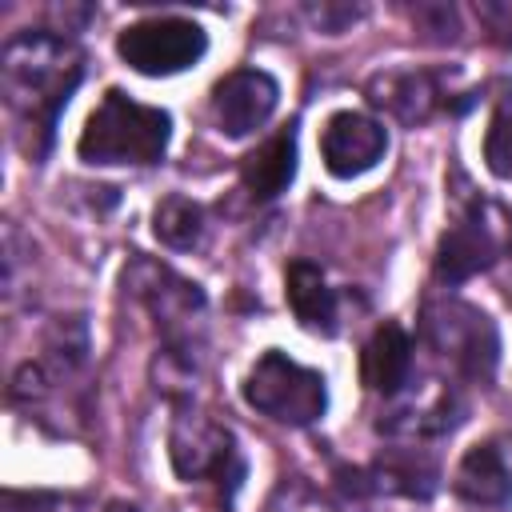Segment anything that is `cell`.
Instances as JSON below:
<instances>
[{"instance_id": "6da1fadb", "label": "cell", "mask_w": 512, "mask_h": 512, "mask_svg": "<svg viewBox=\"0 0 512 512\" xmlns=\"http://www.w3.org/2000/svg\"><path fill=\"white\" fill-rule=\"evenodd\" d=\"M84 80V52L64 32L32 28L4 44L0 56V92L12 116L32 132V156H44L56 120L68 108L72 92Z\"/></svg>"}, {"instance_id": "7a4b0ae2", "label": "cell", "mask_w": 512, "mask_h": 512, "mask_svg": "<svg viewBox=\"0 0 512 512\" xmlns=\"http://www.w3.org/2000/svg\"><path fill=\"white\" fill-rule=\"evenodd\" d=\"M168 140H172V116L164 108L132 100L120 88H108L92 108V116L84 120L76 156L96 168H108V164L144 168L164 160Z\"/></svg>"}, {"instance_id": "3957f363", "label": "cell", "mask_w": 512, "mask_h": 512, "mask_svg": "<svg viewBox=\"0 0 512 512\" xmlns=\"http://www.w3.org/2000/svg\"><path fill=\"white\" fill-rule=\"evenodd\" d=\"M424 344L464 380L488 384L500 364V332L492 316L460 296H436L420 316Z\"/></svg>"}, {"instance_id": "277c9868", "label": "cell", "mask_w": 512, "mask_h": 512, "mask_svg": "<svg viewBox=\"0 0 512 512\" xmlns=\"http://www.w3.org/2000/svg\"><path fill=\"white\" fill-rule=\"evenodd\" d=\"M124 292L152 316L164 344L200 348L204 316H208V300H204L200 284H192L188 276H180L176 268H168L152 256H132L124 264Z\"/></svg>"}, {"instance_id": "5b68a950", "label": "cell", "mask_w": 512, "mask_h": 512, "mask_svg": "<svg viewBox=\"0 0 512 512\" xmlns=\"http://www.w3.org/2000/svg\"><path fill=\"white\" fill-rule=\"evenodd\" d=\"M168 460H172V472L184 484H216L220 492L228 488V496L244 480V456L236 448L232 428H224L220 420L200 412L192 400L180 404L176 416H172Z\"/></svg>"}, {"instance_id": "8992f818", "label": "cell", "mask_w": 512, "mask_h": 512, "mask_svg": "<svg viewBox=\"0 0 512 512\" xmlns=\"http://www.w3.org/2000/svg\"><path fill=\"white\" fill-rule=\"evenodd\" d=\"M244 400L248 408H256L276 424L308 428L328 408V384L316 368H304L288 352L268 348L256 356V364L244 376Z\"/></svg>"}, {"instance_id": "52a82bcc", "label": "cell", "mask_w": 512, "mask_h": 512, "mask_svg": "<svg viewBox=\"0 0 512 512\" xmlns=\"http://www.w3.org/2000/svg\"><path fill=\"white\" fill-rule=\"evenodd\" d=\"M468 404L460 388L444 376H412L396 396L384 400L376 432L400 444H424L436 436H448L464 420Z\"/></svg>"}, {"instance_id": "ba28073f", "label": "cell", "mask_w": 512, "mask_h": 512, "mask_svg": "<svg viewBox=\"0 0 512 512\" xmlns=\"http://www.w3.org/2000/svg\"><path fill=\"white\" fill-rule=\"evenodd\" d=\"M116 52L140 76H176L204 60L208 32L184 16H152L128 24L116 36Z\"/></svg>"}, {"instance_id": "9c48e42d", "label": "cell", "mask_w": 512, "mask_h": 512, "mask_svg": "<svg viewBox=\"0 0 512 512\" xmlns=\"http://www.w3.org/2000/svg\"><path fill=\"white\" fill-rule=\"evenodd\" d=\"M388 152V128L364 112H332L320 128V160L336 180L372 172Z\"/></svg>"}, {"instance_id": "30bf717a", "label": "cell", "mask_w": 512, "mask_h": 512, "mask_svg": "<svg viewBox=\"0 0 512 512\" xmlns=\"http://www.w3.org/2000/svg\"><path fill=\"white\" fill-rule=\"evenodd\" d=\"M280 104V84L264 68H236L212 88V124L240 140L268 124Z\"/></svg>"}, {"instance_id": "8fae6325", "label": "cell", "mask_w": 512, "mask_h": 512, "mask_svg": "<svg viewBox=\"0 0 512 512\" xmlns=\"http://www.w3.org/2000/svg\"><path fill=\"white\" fill-rule=\"evenodd\" d=\"M504 252V240L496 224H488L484 208L472 204L436 244V280L440 284H464L480 272H488Z\"/></svg>"}, {"instance_id": "7c38bea8", "label": "cell", "mask_w": 512, "mask_h": 512, "mask_svg": "<svg viewBox=\"0 0 512 512\" xmlns=\"http://www.w3.org/2000/svg\"><path fill=\"white\" fill-rule=\"evenodd\" d=\"M364 96L372 108L388 112L392 120H400L408 128L428 124L440 108V84L424 68H384V72L368 76Z\"/></svg>"}, {"instance_id": "4fadbf2b", "label": "cell", "mask_w": 512, "mask_h": 512, "mask_svg": "<svg viewBox=\"0 0 512 512\" xmlns=\"http://www.w3.org/2000/svg\"><path fill=\"white\" fill-rule=\"evenodd\" d=\"M284 296L300 328L316 336H336L340 332V296L328 284L324 268L312 260H292L284 272Z\"/></svg>"}, {"instance_id": "5bb4252c", "label": "cell", "mask_w": 512, "mask_h": 512, "mask_svg": "<svg viewBox=\"0 0 512 512\" xmlns=\"http://www.w3.org/2000/svg\"><path fill=\"white\" fill-rule=\"evenodd\" d=\"M452 492L472 508H504L512 504V468L496 444H476L460 456L452 472Z\"/></svg>"}, {"instance_id": "9a60e30c", "label": "cell", "mask_w": 512, "mask_h": 512, "mask_svg": "<svg viewBox=\"0 0 512 512\" xmlns=\"http://www.w3.org/2000/svg\"><path fill=\"white\" fill-rule=\"evenodd\" d=\"M360 376L372 392H380L384 400L396 396L412 376H416V364H412V336L400 328V324H380L364 352H360Z\"/></svg>"}, {"instance_id": "2e32d148", "label": "cell", "mask_w": 512, "mask_h": 512, "mask_svg": "<svg viewBox=\"0 0 512 512\" xmlns=\"http://www.w3.org/2000/svg\"><path fill=\"white\" fill-rule=\"evenodd\" d=\"M296 176V128H280L272 132L260 148H252L240 160V184L252 200H276L280 192H288Z\"/></svg>"}, {"instance_id": "e0dca14e", "label": "cell", "mask_w": 512, "mask_h": 512, "mask_svg": "<svg viewBox=\"0 0 512 512\" xmlns=\"http://www.w3.org/2000/svg\"><path fill=\"white\" fill-rule=\"evenodd\" d=\"M360 488L384 492V496H408V500H428L436 492V464L424 460L420 452H392L384 460H376Z\"/></svg>"}, {"instance_id": "ac0fdd59", "label": "cell", "mask_w": 512, "mask_h": 512, "mask_svg": "<svg viewBox=\"0 0 512 512\" xmlns=\"http://www.w3.org/2000/svg\"><path fill=\"white\" fill-rule=\"evenodd\" d=\"M152 236L172 252H196L208 236V216L188 196H164L152 208Z\"/></svg>"}, {"instance_id": "d6986e66", "label": "cell", "mask_w": 512, "mask_h": 512, "mask_svg": "<svg viewBox=\"0 0 512 512\" xmlns=\"http://www.w3.org/2000/svg\"><path fill=\"white\" fill-rule=\"evenodd\" d=\"M484 164L492 176L512 180V88L496 100L484 132Z\"/></svg>"}, {"instance_id": "ffe728a7", "label": "cell", "mask_w": 512, "mask_h": 512, "mask_svg": "<svg viewBox=\"0 0 512 512\" xmlns=\"http://www.w3.org/2000/svg\"><path fill=\"white\" fill-rule=\"evenodd\" d=\"M260 512H340V504H332L324 492H316L304 480H280L268 492V500H264Z\"/></svg>"}, {"instance_id": "44dd1931", "label": "cell", "mask_w": 512, "mask_h": 512, "mask_svg": "<svg viewBox=\"0 0 512 512\" xmlns=\"http://www.w3.org/2000/svg\"><path fill=\"white\" fill-rule=\"evenodd\" d=\"M364 4H332V0H324V4H304V16H308V24L316 28V32H324V36H340V32H348L356 20H364Z\"/></svg>"}, {"instance_id": "7402d4cb", "label": "cell", "mask_w": 512, "mask_h": 512, "mask_svg": "<svg viewBox=\"0 0 512 512\" xmlns=\"http://www.w3.org/2000/svg\"><path fill=\"white\" fill-rule=\"evenodd\" d=\"M412 24L436 44H448V40L460 36V16H456L452 4H416L412 8Z\"/></svg>"}, {"instance_id": "603a6c76", "label": "cell", "mask_w": 512, "mask_h": 512, "mask_svg": "<svg viewBox=\"0 0 512 512\" xmlns=\"http://www.w3.org/2000/svg\"><path fill=\"white\" fill-rule=\"evenodd\" d=\"M4 512H84V504L56 492H8Z\"/></svg>"}, {"instance_id": "cb8c5ba5", "label": "cell", "mask_w": 512, "mask_h": 512, "mask_svg": "<svg viewBox=\"0 0 512 512\" xmlns=\"http://www.w3.org/2000/svg\"><path fill=\"white\" fill-rule=\"evenodd\" d=\"M476 20L500 48H512V0H480Z\"/></svg>"}, {"instance_id": "d4e9b609", "label": "cell", "mask_w": 512, "mask_h": 512, "mask_svg": "<svg viewBox=\"0 0 512 512\" xmlns=\"http://www.w3.org/2000/svg\"><path fill=\"white\" fill-rule=\"evenodd\" d=\"M108 512H144V508H136V504H128V500H116V504H108Z\"/></svg>"}]
</instances>
